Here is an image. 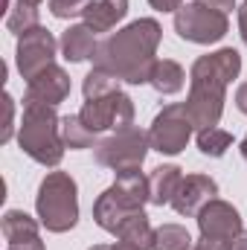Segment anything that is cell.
<instances>
[{
    "instance_id": "6da1fadb",
    "label": "cell",
    "mask_w": 247,
    "mask_h": 250,
    "mask_svg": "<svg viewBox=\"0 0 247 250\" xmlns=\"http://www.w3.org/2000/svg\"><path fill=\"white\" fill-rule=\"evenodd\" d=\"M163 29L154 18H140L131 21L128 26L111 32L108 38L99 41L93 53V67L111 73L114 79L128 84H148L151 70L157 64V47H160Z\"/></svg>"
},
{
    "instance_id": "7a4b0ae2",
    "label": "cell",
    "mask_w": 247,
    "mask_h": 250,
    "mask_svg": "<svg viewBox=\"0 0 247 250\" xmlns=\"http://www.w3.org/2000/svg\"><path fill=\"white\" fill-rule=\"evenodd\" d=\"M242 73V56L233 47H221L215 53H206L195 59L189 70V96H186V111L195 123V131L215 128L224 114V99H227V84Z\"/></svg>"
},
{
    "instance_id": "3957f363",
    "label": "cell",
    "mask_w": 247,
    "mask_h": 250,
    "mask_svg": "<svg viewBox=\"0 0 247 250\" xmlns=\"http://www.w3.org/2000/svg\"><path fill=\"white\" fill-rule=\"evenodd\" d=\"M21 151L32 157L41 166H59L64 157V140H62V117L50 105L38 102H23V120L18 131Z\"/></svg>"
},
{
    "instance_id": "277c9868",
    "label": "cell",
    "mask_w": 247,
    "mask_h": 250,
    "mask_svg": "<svg viewBox=\"0 0 247 250\" xmlns=\"http://www.w3.org/2000/svg\"><path fill=\"white\" fill-rule=\"evenodd\" d=\"M148 204V178L140 169L131 172H117V181L105 189L96 204H93V221L105 230L114 233L120 230L125 218Z\"/></svg>"
},
{
    "instance_id": "5b68a950",
    "label": "cell",
    "mask_w": 247,
    "mask_h": 250,
    "mask_svg": "<svg viewBox=\"0 0 247 250\" xmlns=\"http://www.w3.org/2000/svg\"><path fill=\"white\" fill-rule=\"evenodd\" d=\"M35 212L50 233H67L79 224V189L67 172H47L35 195Z\"/></svg>"
},
{
    "instance_id": "8992f818",
    "label": "cell",
    "mask_w": 247,
    "mask_h": 250,
    "mask_svg": "<svg viewBox=\"0 0 247 250\" xmlns=\"http://www.w3.org/2000/svg\"><path fill=\"white\" fill-rule=\"evenodd\" d=\"M148 134L140 131L137 125H128L123 131H114L111 137L99 140L93 148V157L99 166L114 169V172H131L140 169L145 154H148Z\"/></svg>"
},
{
    "instance_id": "52a82bcc",
    "label": "cell",
    "mask_w": 247,
    "mask_h": 250,
    "mask_svg": "<svg viewBox=\"0 0 247 250\" xmlns=\"http://www.w3.org/2000/svg\"><path fill=\"white\" fill-rule=\"evenodd\" d=\"M175 32L192 44H215L230 32V18L227 12L201 3H186L175 12Z\"/></svg>"
},
{
    "instance_id": "ba28073f",
    "label": "cell",
    "mask_w": 247,
    "mask_h": 250,
    "mask_svg": "<svg viewBox=\"0 0 247 250\" xmlns=\"http://www.w3.org/2000/svg\"><path fill=\"white\" fill-rule=\"evenodd\" d=\"M192 134H195V123H192L186 105L184 102H172L154 117V123L148 128V146L154 151H160V154H172L175 157V154H181L186 148Z\"/></svg>"
},
{
    "instance_id": "9c48e42d",
    "label": "cell",
    "mask_w": 247,
    "mask_h": 250,
    "mask_svg": "<svg viewBox=\"0 0 247 250\" xmlns=\"http://www.w3.org/2000/svg\"><path fill=\"white\" fill-rule=\"evenodd\" d=\"M79 117L96 134L99 131H123L128 125H134V102L128 93L114 90V93L99 96V99H84Z\"/></svg>"
},
{
    "instance_id": "30bf717a",
    "label": "cell",
    "mask_w": 247,
    "mask_h": 250,
    "mask_svg": "<svg viewBox=\"0 0 247 250\" xmlns=\"http://www.w3.org/2000/svg\"><path fill=\"white\" fill-rule=\"evenodd\" d=\"M59 41L53 38V32L47 26H35L26 29L23 35H18V50H15V62L21 76L29 82L35 79L41 70H47L50 64H56V53H59Z\"/></svg>"
},
{
    "instance_id": "8fae6325",
    "label": "cell",
    "mask_w": 247,
    "mask_h": 250,
    "mask_svg": "<svg viewBox=\"0 0 247 250\" xmlns=\"http://www.w3.org/2000/svg\"><path fill=\"white\" fill-rule=\"evenodd\" d=\"M195 218H198L201 236H206V239H227V242H236V239L245 233L242 212H239L230 201H221V198H212L209 204H204Z\"/></svg>"
},
{
    "instance_id": "7c38bea8",
    "label": "cell",
    "mask_w": 247,
    "mask_h": 250,
    "mask_svg": "<svg viewBox=\"0 0 247 250\" xmlns=\"http://www.w3.org/2000/svg\"><path fill=\"white\" fill-rule=\"evenodd\" d=\"M67 96H70V76H67V70L59 67V64H50L47 70H41L35 79L26 82L23 102H38V105L59 108Z\"/></svg>"
},
{
    "instance_id": "4fadbf2b",
    "label": "cell",
    "mask_w": 247,
    "mask_h": 250,
    "mask_svg": "<svg viewBox=\"0 0 247 250\" xmlns=\"http://www.w3.org/2000/svg\"><path fill=\"white\" fill-rule=\"evenodd\" d=\"M215 195H218V184H215L209 175L192 172V175H184L181 189H178V195H175L172 207H175V212H178V215L192 218V215H198V212H201V207H204V204H209Z\"/></svg>"
},
{
    "instance_id": "5bb4252c",
    "label": "cell",
    "mask_w": 247,
    "mask_h": 250,
    "mask_svg": "<svg viewBox=\"0 0 247 250\" xmlns=\"http://www.w3.org/2000/svg\"><path fill=\"white\" fill-rule=\"evenodd\" d=\"M59 44H62V56L70 64L93 59V53H96V47H99L96 32H93L87 23H70V26L64 29V35H62Z\"/></svg>"
},
{
    "instance_id": "9a60e30c",
    "label": "cell",
    "mask_w": 247,
    "mask_h": 250,
    "mask_svg": "<svg viewBox=\"0 0 247 250\" xmlns=\"http://www.w3.org/2000/svg\"><path fill=\"white\" fill-rule=\"evenodd\" d=\"M181 181H184L181 166H175V163L157 166V169L148 175V204H154V207L172 204L175 195H178V189H181Z\"/></svg>"
},
{
    "instance_id": "2e32d148",
    "label": "cell",
    "mask_w": 247,
    "mask_h": 250,
    "mask_svg": "<svg viewBox=\"0 0 247 250\" xmlns=\"http://www.w3.org/2000/svg\"><path fill=\"white\" fill-rule=\"evenodd\" d=\"M128 15V0H90L82 12L84 23L93 32H111Z\"/></svg>"
},
{
    "instance_id": "e0dca14e",
    "label": "cell",
    "mask_w": 247,
    "mask_h": 250,
    "mask_svg": "<svg viewBox=\"0 0 247 250\" xmlns=\"http://www.w3.org/2000/svg\"><path fill=\"white\" fill-rule=\"evenodd\" d=\"M148 84H151L160 96H172V93L184 90L186 73H184V67H181L178 62H172V59H160V62L154 64V70H151Z\"/></svg>"
},
{
    "instance_id": "ac0fdd59",
    "label": "cell",
    "mask_w": 247,
    "mask_h": 250,
    "mask_svg": "<svg viewBox=\"0 0 247 250\" xmlns=\"http://www.w3.org/2000/svg\"><path fill=\"white\" fill-rule=\"evenodd\" d=\"M117 239L131 242V245H137L140 250H151V248H154V227H151L148 215H145L143 209L131 212L123 224H120V230H117Z\"/></svg>"
},
{
    "instance_id": "d6986e66",
    "label": "cell",
    "mask_w": 247,
    "mask_h": 250,
    "mask_svg": "<svg viewBox=\"0 0 247 250\" xmlns=\"http://www.w3.org/2000/svg\"><path fill=\"white\" fill-rule=\"evenodd\" d=\"M38 227H41V221H35V218L26 215L23 209H6V212H3V221H0L3 239H6L9 245H12V242L35 239V236H38Z\"/></svg>"
},
{
    "instance_id": "ffe728a7",
    "label": "cell",
    "mask_w": 247,
    "mask_h": 250,
    "mask_svg": "<svg viewBox=\"0 0 247 250\" xmlns=\"http://www.w3.org/2000/svg\"><path fill=\"white\" fill-rule=\"evenodd\" d=\"M62 140L67 148H96V131L82 123V117H62Z\"/></svg>"
},
{
    "instance_id": "44dd1931",
    "label": "cell",
    "mask_w": 247,
    "mask_h": 250,
    "mask_svg": "<svg viewBox=\"0 0 247 250\" xmlns=\"http://www.w3.org/2000/svg\"><path fill=\"white\" fill-rule=\"evenodd\" d=\"M41 26L38 23V6H29L23 0H15L12 9L6 12V29L15 32V35H23L26 29H35Z\"/></svg>"
},
{
    "instance_id": "7402d4cb",
    "label": "cell",
    "mask_w": 247,
    "mask_h": 250,
    "mask_svg": "<svg viewBox=\"0 0 247 250\" xmlns=\"http://www.w3.org/2000/svg\"><path fill=\"white\" fill-rule=\"evenodd\" d=\"M198 148H201V154H206V157H224L227 154V148L233 146V134L230 131H224V128H204V131H198Z\"/></svg>"
},
{
    "instance_id": "603a6c76",
    "label": "cell",
    "mask_w": 247,
    "mask_h": 250,
    "mask_svg": "<svg viewBox=\"0 0 247 250\" xmlns=\"http://www.w3.org/2000/svg\"><path fill=\"white\" fill-rule=\"evenodd\" d=\"M151 250H192V236L181 224H163L154 230V248Z\"/></svg>"
},
{
    "instance_id": "cb8c5ba5",
    "label": "cell",
    "mask_w": 247,
    "mask_h": 250,
    "mask_svg": "<svg viewBox=\"0 0 247 250\" xmlns=\"http://www.w3.org/2000/svg\"><path fill=\"white\" fill-rule=\"evenodd\" d=\"M114 90H120V79H114L111 73L93 67V70L84 76V84H82L84 99H99V96H108V93H114Z\"/></svg>"
},
{
    "instance_id": "d4e9b609",
    "label": "cell",
    "mask_w": 247,
    "mask_h": 250,
    "mask_svg": "<svg viewBox=\"0 0 247 250\" xmlns=\"http://www.w3.org/2000/svg\"><path fill=\"white\" fill-rule=\"evenodd\" d=\"M87 3H90V0H47L50 15H53V18H59V21H70V18L82 15Z\"/></svg>"
},
{
    "instance_id": "484cf974",
    "label": "cell",
    "mask_w": 247,
    "mask_h": 250,
    "mask_svg": "<svg viewBox=\"0 0 247 250\" xmlns=\"http://www.w3.org/2000/svg\"><path fill=\"white\" fill-rule=\"evenodd\" d=\"M3 108H6V120H3V131H0V143H9L12 131H15V99L9 93L3 96Z\"/></svg>"
},
{
    "instance_id": "4316f807",
    "label": "cell",
    "mask_w": 247,
    "mask_h": 250,
    "mask_svg": "<svg viewBox=\"0 0 247 250\" xmlns=\"http://www.w3.org/2000/svg\"><path fill=\"white\" fill-rule=\"evenodd\" d=\"M195 250H233V242H227V239H206V236H201V239L195 242Z\"/></svg>"
},
{
    "instance_id": "83f0119b",
    "label": "cell",
    "mask_w": 247,
    "mask_h": 250,
    "mask_svg": "<svg viewBox=\"0 0 247 250\" xmlns=\"http://www.w3.org/2000/svg\"><path fill=\"white\" fill-rule=\"evenodd\" d=\"M148 6L157 12H178L184 6V0H148Z\"/></svg>"
},
{
    "instance_id": "f1b7e54d",
    "label": "cell",
    "mask_w": 247,
    "mask_h": 250,
    "mask_svg": "<svg viewBox=\"0 0 247 250\" xmlns=\"http://www.w3.org/2000/svg\"><path fill=\"white\" fill-rule=\"evenodd\" d=\"M6 250H44V242H41V236H35V239H26V242H12Z\"/></svg>"
},
{
    "instance_id": "f546056e",
    "label": "cell",
    "mask_w": 247,
    "mask_h": 250,
    "mask_svg": "<svg viewBox=\"0 0 247 250\" xmlns=\"http://www.w3.org/2000/svg\"><path fill=\"white\" fill-rule=\"evenodd\" d=\"M201 6H209V9H218V12H233L236 9V0H195Z\"/></svg>"
},
{
    "instance_id": "4dcf8cb0",
    "label": "cell",
    "mask_w": 247,
    "mask_h": 250,
    "mask_svg": "<svg viewBox=\"0 0 247 250\" xmlns=\"http://www.w3.org/2000/svg\"><path fill=\"white\" fill-rule=\"evenodd\" d=\"M236 108L247 117V82H242V84H239V90H236Z\"/></svg>"
},
{
    "instance_id": "1f68e13d",
    "label": "cell",
    "mask_w": 247,
    "mask_h": 250,
    "mask_svg": "<svg viewBox=\"0 0 247 250\" xmlns=\"http://www.w3.org/2000/svg\"><path fill=\"white\" fill-rule=\"evenodd\" d=\"M239 35H242V41L247 44V3L239 6Z\"/></svg>"
},
{
    "instance_id": "d6a6232c",
    "label": "cell",
    "mask_w": 247,
    "mask_h": 250,
    "mask_svg": "<svg viewBox=\"0 0 247 250\" xmlns=\"http://www.w3.org/2000/svg\"><path fill=\"white\" fill-rule=\"evenodd\" d=\"M233 250H247V230L236 239V242H233Z\"/></svg>"
},
{
    "instance_id": "836d02e7",
    "label": "cell",
    "mask_w": 247,
    "mask_h": 250,
    "mask_svg": "<svg viewBox=\"0 0 247 250\" xmlns=\"http://www.w3.org/2000/svg\"><path fill=\"white\" fill-rule=\"evenodd\" d=\"M111 250H140V248H137V245H131V242H123V239H120L117 245H111Z\"/></svg>"
},
{
    "instance_id": "e575fe53",
    "label": "cell",
    "mask_w": 247,
    "mask_h": 250,
    "mask_svg": "<svg viewBox=\"0 0 247 250\" xmlns=\"http://www.w3.org/2000/svg\"><path fill=\"white\" fill-rule=\"evenodd\" d=\"M242 157L247 160V134H245V140H242Z\"/></svg>"
},
{
    "instance_id": "d590c367",
    "label": "cell",
    "mask_w": 247,
    "mask_h": 250,
    "mask_svg": "<svg viewBox=\"0 0 247 250\" xmlns=\"http://www.w3.org/2000/svg\"><path fill=\"white\" fill-rule=\"evenodd\" d=\"M90 250H111V245H93Z\"/></svg>"
},
{
    "instance_id": "8d00e7d4",
    "label": "cell",
    "mask_w": 247,
    "mask_h": 250,
    "mask_svg": "<svg viewBox=\"0 0 247 250\" xmlns=\"http://www.w3.org/2000/svg\"><path fill=\"white\" fill-rule=\"evenodd\" d=\"M23 3H29V6H41V0H23Z\"/></svg>"
}]
</instances>
